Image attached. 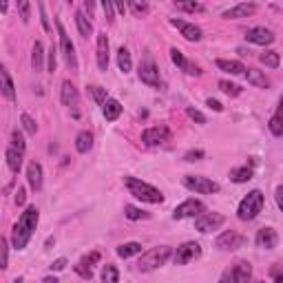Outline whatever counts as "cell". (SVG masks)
I'll list each match as a JSON object with an SVG mask.
<instances>
[{
    "label": "cell",
    "mask_w": 283,
    "mask_h": 283,
    "mask_svg": "<svg viewBox=\"0 0 283 283\" xmlns=\"http://www.w3.org/2000/svg\"><path fill=\"white\" fill-rule=\"evenodd\" d=\"M56 27H58V33H60V51H62L64 60H67V64L75 71V69H77V60H75V47H73V42H71V38L67 35V31H64L62 22L56 20Z\"/></svg>",
    "instance_id": "8992f818"
},
{
    "label": "cell",
    "mask_w": 283,
    "mask_h": 283,
    "mask_svg": "<svg viewBox=\"0 0 283 283\" xmlns=\"http://www.w3.org/2000/svg\"><path fill=\"white\" fill-rule=\"evenodd\" d=\"M175 7L179 11H188V14H195V11H204V5L199 3H175Z\"/></svg>",
    "instance_id": "f35d334b"
},
{
    "label": "cell",
    "mask_w": 283,
    "mask_h": 283,
    "mask_svg": "<svg viewBox=\"0 0 283 283\" xmlns=\"http://www.w3.org/2000/svg\"><path fill=\"white\" fill-rule=\"evenodd\" d=\"M204 155H206V153H204L201 148H197V150H188V153L184 155V159H186V161H197V159H201Z\"/></svg>",
    "instance_id": "bcb514c9"
},
{
    "label": "cell",
    "mask_w": 283,
    "mask_h": 283,
    "mask_svg": "<svg viewBox=\"0 0 283 283\" xmlns=\"http://www.w3.org/2000/svg\"><path fill=\"white\" fill-rule=\"evenodd\" d=\"M184 186L188 190L199 192V195H213V192H219V184L213 182V179H208V177H201V175H186Z\"/></svg>",
    "instance_id": "5b68a950"
},
{
    "label": "cell",
    "mask_w": 283,
    "mask_h": 283,
    "mask_svg": "<svg viewBox=\"0 0 283 283\" xmlns=\"http://www.w3.org/2000/svg\"><path fill=\"white\" fill-rule=\"evenodd\" d=\"M91 89V93H93V98H95V102L98 104H106V89H102V87H89Z\"/></svg>",
    "instance_id": "60d3db41"
},
{
    "label": "cell",
    "mask_w": 283,
    "mask_h": 283,
    "mask_svg": "<svg viewBox=\"0 0 283 283\" xmlns=\"http://www.w3.org/2000/svg\"><path fill=\"white\" fill-rule=\"evenodd\" d=\"M171 60H173V62H175L182 71H186L188 75H199V73H201L199 67H197V64H192V62H188V60L184 58V53L179 51V49H175V47L171 49Z\"/></svg>",
    "instance_id": "e0dca14e"
},
{
    "label": "cell",
    "mask_w": 283,
    "mask_h": 283,
    "mask_svg": "<svg viewBox=\"0 0 283 283\" xmlns=\"http://www.w3.org/2000/svg\"><path fill=\"white\" fill-rule=\"evenodd\" d=\"M255 244L263 250H272V248H276V244H279V234H276L274 228H261L255 237Z\"/></svg>",
    "instance_id": "5bb4252c"
},
{
    "label": "cell",
    "mask_w": 283,
    "mask_h": 283,
    "mask_svg": "<svg viewBox=\"0 0 283 283\" xmlns=\"http://www.w3.org/2000/svg\"><path fill=\"white\" fill-rule=\"evenodd\" d=\"M11 142H14V144H11V146H14L16 150H20V153H25V148H27V144H25V137H22V133H20V131H14V133H11Z\"/></svg>",
    "instance_id": "74e56055"
},
{
    "label": "cell",
    "mask_w": 283,
    "mask_h": 283,
    "mask_svg": "<svg viewBox=\"0 0 283 283\" xmlns=\"http://www.w3.org/2000/svg\"><path fill=\"white\" fill-rule=\"evenodd\" d=\"M25 199H27V190L25 188H18V192H16V204H18V206H22V204H25Z\"/></svg>",
    "instance_id": "11a10c76"
},
{
    "label": "cell",
    "mask_w": 283,
    "mask_h": 283,
    "mask_svg": "<svg viewBox=\"0 0 283 283\" xmlns=\"http://www.w3.org/2000/svg\"><path fill=\"white\" fill-rule=\"evenodd\" d=\"M56 64H58V60H56V47H51V49H49V64H47L49 73H53V71H56Z\"/></svg>",
    "instance_id": "c3c4849f"
},
{
    "label": "cell",
    "mask_w": 283,
    "mask_h": 283,
    "mask_svg": "<svg viewBox=\"0 0 283 283\" xmlns=\"http://www.w3.org/2000/svg\"><path fill=\"white\" fill-rule=\"evenodd\" d=\"M38 221H40V213H38V208L35 206H29L25 213L20 215L18 224L14 226V232H11V241H14L16 250H25L27 248L33 230L38 228Z\"/></svg>",
    "instance_id": "6da1fadb"
},
{
    "label": "cell",
    "mask_w": 283,
    "mask_h": 283,
    "mask_svg": "<svg viewBox=\"0 0 283 283\" xmlns=\"http://www.w3.org/2000/svg\"><path fill=\"white\" fill-rule=\"evenodd\" d=\"M171 259V248L168 246H157V248H150L140 257L137 261V270L140 272H150V270H157Z\"/></svg>",
    "instance_id": "3957f363"
},
{
    "label": "cell",
    "mask_w": 283,
    "mask_h": 283,
    "mask_svg": "<svg viewBox=\"0 0 283 283\" xmlns=\"http://www.w3.org/2000/svg\"><path fill=\"white\" fill-rule=\"evenodd\" d=\"M42 60H45V47H42V42H35L33 51H31V67H33V71L42 69Z\"/></svg>",
    "instance_id": "d6a6232c"
},
{
    "label": "cell",
    "mask_w": 283,
    "mask_h": 283,
    "mask_svg": "<svg viewBox=\"0 0 283 283\" xmlns=\"http://www.w3.org/2000/svg\"><path fill=\"white\" fill-rule=\"evenodd\" d=\"M14 283H22V279H16V281H14Z\"/></svg>",
    "instance_id": "be15d7a7"
},
{
    "label": "cell",
    "mask_w": 283,
    "mask_h": 283,
    "mask_svg": "<svg viewBox=\"0 0 283 283\" xmlns=\"http://www.w3.org/2000/svg\"><path fill=\"white\" fill-rule=\"evenodd\" d=\"M206 104H208L210 108H213V111H217V113H221V111H224L221 102H217V100H213V98H208V100H206Z\"/></svg>",
    "instance_id": "db71d44e"
},
{
    "label": "cell",
    "mask_w": 283,
    "mask_h": 283,
    "mask_svg": "<svg viewBox=\"0 0 283 283\" xmlns=\"http://www.w3.org/2000/svg\"><path fill=\"white\" fill-rule=\"evenodd\" d=\"M219 283H234V279H232V272H230V270H226V272L221 274Z\"/></svg>",
    "instance_id": "680465c9"
},
{
    "label": "cell",
    "mask_w": 283,
    "mask_h": 283,
    "mask_svg": "<svg viewBox=\"0 0 283 283\" xmlns=\"http://www.w3.org/2000/svg\"><path fill=\"white\" fill-rule=\"evenodd\" d=\"M102 113H104V117L108 119V122H115V119L122 115V104H119L117 100H113V98H108L106 100V104L102 106Z\"/></svg>",
    "instance_id": "cb8c5ba5"
},
{
    "label": "cell",
    "mask_w": 283,
    "mask_h": 283,
    "mask_svg": "<svg viewBox=\"0 0 283 283\" xmlns=\"http://www.w3.org/2000/svg\"><path fill=\"white\" fill-rule=\"evenodd\" d=\"M115 9H117V11H122V14H124V11H126V5H115Z\"/></svg>",
    "instance_id": "6125c7cd"
},
{
    "label": "cell",
    "mask_w": 283,
    "mask_h": 283,
    "mask_svg": "<svg viewBox=\"0 0 283 283\" xmlns=\"http://www.w3.org/2000/svg\"><path fill=\"white\" fill-rule=\"evenodd\" d=\"M201 213H206V208H204V204L199 199H186L173 210V219H188V217L197 219Z\"/></svg>",
    "instance_id": "9c48e42d"
},
{
    "label": "cell",
    "mask_w": 283,
    "mask_h": 283,
    "mask_svg": "<svg viewBox=\"0 0 283 283\" xmlns=\"http://www.w3.org/2000/svg\"><path fill=\"white\" fill-rule=\"evenodd\" d=\"M246 80H248V84H252V87H259V89H268L270 87V80L266 77V73L259 69H248L246 71Z\"/></svg>",
    "instance_id": "603a6c76"
},
{
    "label": "cell",
    "mask_w": 283,
    "mask_h": 283,
    "mask_svg": "<svg viewBox=\"0 0 283 283\" xmlns=\"http://www.w3.org/2000/svg\"><path fill=\"white\" fill-rule=\"evenodd\" d=\"M117 67L122 73H129L131 69H133V62H131V51L126 49V47H119L117 49Z\"/></svg>",
    "instance_id": "f1b7e54d"
},
{
    "label": "cell",
    "mask_w": 283,
    "mask_h": 283,
    "mask_svg": "<svg viewBox=\"0 0 283 283\" xmlns=\"http://www.w3.org/2000/svg\"><path fill=\"white\" fill-rule=\"evenodd\" d=\"M51 270H56V272H60V270H64V268H67V259H56V261H53L51 263V266H49Z\"/></svg>",
    "instance_id": "681fc988"
},
{
    "label": "cell",
    "mask_w": 283,
    "mask_h": 283,
    "mask_svg": "<svg viewBox=\"0 0 283 283\" xmlns=\"http://www.w3.org/2000/svg\"><path fill=\"white\" fill-rule=\"evenodd\" d=\"M60 100H62L64 106H75V104H77V89L73 87V82H71V80H64V82H62Z\"/></svg>",
    "instance_id": "44dd1931"
},
{
    "label": "cell",
    "mask_w": 283,
    "mask_h": 283,
    "mask_svg": "<svg viewBox=\"0 0 283 283\" xmlns=\"http://www.w3.org/2000/svg\"><path fill=\"white\" fill-rule=\"evenodd\" d=\"M252 175H255V171H252L250 166H239V168H232L230 171V179L234 184L248 182V179H252Z\"/></svg>",
    "instance_id": "83f0119b"
},
{
    "label": "cell",
    "mask_w": 283,
    "mask_h": 283,
    "mask_svg": "<svg viewBox=\"0 0 283 283\" xmlns=\"http://www.w3.org/2000/svg\"><path fill=\"white\" fill-rule=\"evenodd\" d=\"M186 113H188V117H190V119H195L197 124H206V115H204L201 111H197V108H192V106H190Z\"/></svg>",
    "instance_id": "ee69618b"
},
{
    "label": "cell",
    "mask_w": 283,
    "mask_h": 283,
    "mask_svg": "<svg viewBox=\"0 0 283 283\" xmlns=\"http://www.w3.org/2000/svg\"><path fill=\"white\" fill-rule=\"evenodd\" d=\"M5 157H7V164H9L11 171H14V173L20 171V166H22V153H20V150H16L14 146H9L7 153H5Z\"/></svg>",
    "instance_id": "4dcf8cb0"
},
{
    "label": "cell",
    "mask_w": 283,
    "mask_h": 283,
    "mask_svg": "<svg viewBox=\"0 0 283 283\" xmlns=\"http://www.w3.org/2000/svg\"><path fill=\"white\" fill-rule=\"evenodd\" d=\"M42 283H58L56 276H47V279H42Z\"/></svg>",
    "instance_id": "94428289"
},
{
    "label": "cell",
    "mask_w": 283,
    "mask_h": 283,
    "mask_svg": "<svg viewBox=\"0 0 283 283\" xmlns=\"http://www.w3.org/2000/svg\"><path fill=\"white\" fill-rule=\"evenodd\" d=\"M140 80L148 87H161V80H159V71H157V64L153 62V58H144L142 64H140V71H137Z\"/></svg>",
    "instance_id": "52a82bcc"
},
{
    "label": "cell",
    "mask_w": 283,
    "mask_h": 283,
    "mask_svg": "<svg viewBox=\"0 0 283 283\" xmlns=\"http://www.w3.org/2000/svg\"><path fill=\"white\" fill-rule=\"evenodd\" d=\"M217 67H219L221 71H226V73H230V75L246 73V67L239 62V60H217Z\"/></svg>",
    "instance_id": "d4e9b609"
},
{
    "label": "cell",
    "mask_w": 283,
    "mask_h": 283,
    "mask_svg": "<svg viewBox=\"0 0 283 283\" xmlns=\"http://www.w3.org/2000/svg\"><path fill=\"white\" fill-rule=\"evenodd\" d=\"M255 11H257L255 3H239L228 11H224V18H228V20H234V18H248V16L255 14Z\"/></svg>",
    "instance_id": "2e32d148"
},
{
    "label": "cell",
    "mask_w": 283,
    "mask_h": 283,
    "mask_svg": "<svg viewBox=\"0 0 283 283\" xmlns=\"http://www.w3.org/2000/svg\"><path fill=\"white\" fill-rule=\"evenodd\" d=\"M135 255H142V244H137V241H129V244L117 246V257H122V259H131V257H135Z\"/></svg>",
    "instance_id": "4316f807"
},
{
    "label": "cell",
    "mask_w": 283,
    "mask_h": 283,
    "mask_svg": "<svg viewBox=\"0 0 283 283\" xmlns=\"http://www.w3.org/2000/svg\"><path fill=\"white\" fill-rule=\"evenodd\" d=\"M270 276H272L274 283H283V261L274 263L272 270H270Z\"/></svg>",
    "instance_id": "7bdbcfd3"
},
{
    "label": "cell",
    "mask_w": 283,
    "mask_h": 283,
    "mask_svg": "<svg viewBox=\"0 0 283 283\" xmlns=\"http://www.w3.org/2000/svg\"><path fill=\"white\" fill-rule=\"evenodd\" d=\"M124 215L129 217L131 221H137V219H146L148 217V213H144V210H140V208H135V206H124Z\"/></svg>",
    "instance_id": "8d00e7d4"
},
{
    "label": "cell",
    "mask_w": 283,
    "mask_h": 283,
    "mask_svg": "<svg viewBox=\"0 0 283 283\" xmlns=\"http://www.w3.org/2000/svg\"><path fill=\"white\" fill-rule=\"evenodd\" d=\"M199 257H201V246L195 241H188V244L177 248V252L173 255V261H175V266H186V263L195 261V259H199Z\"/></svg>",
    "instance_id": "ba28073f"
},
{
    "label": "cell",
    "mask_w": 283,
    "mask_h": 283,
    "mask_svg": "<svg viewBox=\"0 0 283 283\" xmlns=\"http://www.w3.org/2000/svg\"><path fill=\"white\" fill-rule=\"evenodd\" d=\"M252 283H266V281H252Z\"/></svg>",
    "instance_id": "e7e4bbea"
},
{
    "label": "cell",
    "mask_w": 283,
    "mask_h": 283,
    "mask_svg": "<svg viewBox=\"0 0 283 283\" xmlns=\"http://www.w3.org/2000/svg\"><path fill=\"white\" fill-rule=\"evenodd\" d=\"M75 272L77 274H80L82 276V279H87V281H91L93 279V272H91V266H87V263H77V266H75Z\"/></svg>",
    "instance_id": "b9f144b4"
},
{
    "label": "cell",
    "mask_w": 283,
    "mask_h": 283,
    "mask_svg": "<svg viewBox=\"0 0 283 283\" xmlns=\"http://www.w3.org/2000/svg\"><path fill=\"white\" fill-rule=\"evenodd\" d=\"M232 279H234V283H248L250 281V276H252V266L248 261H237L232 266Z\"/></svg>",
    "instance_id": "d6986e66"
},
{
    "label": "cell",
    "mask_w": 283,
    "mask_h": 283,
    "mask_svg": "<svg viewBox=\"0 0 283 283\" xmlns=\"http://www.w3.org/2000/svg\"><path fill=\"white\" fill-rule=\"evenodd\" d=\"M18 9H20L22 22H29V11H31V5H29L27 0H22V3H18Z\"/></svg>",
    "instance_id": "f6af8a7d"
},
{
    "label": "cell",
    "mask_w": 283,
    "mask_h": 283,
    "mask_svg": "<svg viewBox=\"0 0 283 283\" xmlns=\"http://www.w3.org/2000/svg\"><path fill=\"white\" fill-rule=\"evenodd\" d=\"M259 60H261L266 67H270V69H276L281 64V56L276 51H263L261 56H259Z\"/></svg>",
    "instance_id": "836d02e7"
},
{
    "label": "cell",
    "mask_w": 283,
    "mask_h": 283,
    "mask_svg": "<svg viewBox=\"0 0 283 283\" xmlns=\"http://www.w3.org/2000/svg\"><path fill=\"white\" fill-rule=\"evenodd\" d=\"M27 179H29V186H31L33 190L42 188V166L38 161H31V164L27 166Z\"/></svg>",
    "instance_id": "7402d4cb"
},
{
    "label": "cell",
    "mask_w": 283,
    "mask_h": 283,
    "mask_svg": "<svg viewBox=\"0 0 283 283\" xmlns=\"http://www.w3.org/2000/svg\"><path fill=\"white\" fill-rule=\"evenodd\" d=\"M93 148V135L89 131H80L75 137V150L77 153H89Z\"/></svg>",
    "instance_id": "484cf974"
},
{
    "label": "cell",
    "mask_w": 283,
    "mask_h": 283,
    "mask_svg": "<svg viewBox=\"0 0 283 283\" xmlns=\"http://www.w3.org/2000/svg\"><path fill=\"white\" fill-rule=\"evenodd\" d=\"M246 40L252 42V45L266 47V45H272L274 42V33L270 31V29H266V27H255V29H250V31L246 33Z\"/></svg>",
    "instance_id": "9a60e30c"
},
{
    "label": "cell",
    "mask_w": 283,
    "mask_h": 283,
    "mask_svg": "<svg viewBox=\"0 0 283 283\" xmlns=\"http://www.w3.org/2000/svg\"><path fill=\"white\" fill-rule=\"evenodd\" d=\"M95 56H98L100 71H106L108 69V38H106V33H98V49H95Z\"/></svg>",
    "instance_id": "ac0fdd59"
},
{
    "label": "cell",
    "mask_w": 283,
    "mask_h": 283,
    "mask_svg": "<svg viewBox=\"0 0 283 283\" xmlns=\"http://www.w3.org/2000/svg\"><path fill=\"white\" fill-rule=\"evenodd\" d=\"M0 77H3V95L7 100L14 102L16 100V91H14V82H11V77H9V71L7 69H0Z\"/></svg>",
    "instance_id": "f546056e"
},
{
    "label": "cell",
    "mask_w": 283,
    "mask_h": 283,
    "mask_svg": "<svg viewBox=\"0 0 283 283\" xmlns=\"http://www.w3.org/2000/svg\"><path fill=\"white\" fill-rule=\"evenodd\" d=\"M0 248H3V268H7V259H9V248H7V239L0 241Z\"/></svg>",
    "instance_id": "f907efd6"
},
{
    "label": "cell",
    "mask_w": 283,
    "mask_h": 283,
    "mask_svg": "<svg viewBox=\"0 0 283 283\" xmlns=\"http://www.w3.org/2000/svg\"><path fill=\"white\" fill-rule=\"evenodd\" d=\"M219 89L226 95H230V98H237V95H241V87H239V84H234V82H228V80H219Z\"/></svg>",
    "instance_id": "d590c367"
},
{
    "label": "cell",
    "mask_w": 283,
    "mask_h": 283,
    "mask_svg": "<svg viewBox=\"0 0 283 283\" xmlns=\"http://www.w3.org/2000/svg\"><path fill=\"white\" fill-rule=\"evenodd\" d=\"M117 279H119L117 268L113 266V263H106V266L102 268V283H117Z\"/></svg>",
    "instance_id": "e575fe53"
},
{
    "label": "cell",
    "mask_w": 283,
    "mask_h": 283,
    "mask_svg": "<svg viewBox=\"0 0 283 283\" xmlns=\"http://www.w3.org/2000/svg\"><path fill=\"white\" fill-rule=\"evenodd\" d=\"M98 261H100V255H98V252H93V255H89V257L82 259V263H87V266H91V263H98Z\"/></svg>",
    "instance_id": "6f0895ef"
},
{
    "label": "cell",
    "mask_w": 283,
    "mask_h": 283,
    "mask_svg": "<svg viewBox=\"0 0 283 283\" xmlns=\"http://www.w3.org/2000/svg\"><path fill=\"white\" fill-rule=\"evenodd\" d=\"M113 7H115V5L108 3V0H106V3H102V9H104V14H106V18H108L111 22H113Z\"/></svg>",
    "instance_id": "f5cc1de1"
},
{
    "label": "cell",
    "mask_w": 283,
    "mask_h": 283,
    "mask_svg": "<svg viewBox=\"0 0 283 283\" xmlns=\"http://www.w3.org/2000/svg\"><path fill=\"white\" fill-rule=\"evenodd\" d=\"M244 244H246V237L244 234H239L237 230L221 232L219 237H217V241H215V246L219 250H237V248H241Z\"/></svg>",
    "instance_id": "30bf717a"
},
{
    "label": "cell",
    "mask_w": 283,
    "mask_h": 283,
    "mask_svg": "<svg viewBox=\"0 0 283 283\" xmlns=\"http://www.w3.org/2000/svg\"><path fill=\"white\" fill-rule=\"evenodd\" d=\"M20 122H22V126H25V131H27L29 135H35V131H38V126H35V122L31 119V115H27V113H22Z\"/></svg>",
    "instance_id": "ab89813d"
},
{
    "label": "cell",
    "mask_w": 283,
    "mask_h": 283,
    "mask_svg": "<svg viewBox=\"0 0 283 283\" xmlns=\"http://www.w3.org/2000/svg\"><path fill=\"white\" fill-rule=\"evenodd\" d=\"M274 199H276V206H279V210L283 213V186H279V188L274 190Z\"/></svg>",
    "instance_id": "816d5d0a"
},
{
    "label": "cell",
    "mask_w": 283,
    "mask_h": 283,
    "mask_svg": "<svg viewBox=\"0 0 283 283\" xmlns=\"http://www.w3.org/2000/svg\"><path fill=\"white\" fill-rule=\"evenodd\" d=\"M171 25L175 27V29H179V33H182L188 42H199L201 35H204L201 29L197 27V25H192V22H184V20H179V18H173Z\"/></svg>",
    "instance_id": "4fadbf2b"
},
{
    "label": "cell",
    "mask_w": 283,
    "mask_h": 283,
    "mask_svg": "<svg viewBox=\"0 0 283 283\" xmlns=\"http://www.w3.org/2000/svg\"><path fill=\"white\" fill-rule=\"evenodd\" d=\"M93 9H95V5H93V3H89V0H87V3H84V11H89V14H91Z\"/></svg>",
    "instance_id": "91938a15"
},
{
    "label": "cell",
    "mask_w": 283,
    "mask_h": 283,
    "mask_svg": "<svg viewBox=\"0 0 283 283\" xmlns=\"http://www.w3.org/2000/svg\"><path fill=\"white\" fill-rule=\"evenodd\" d=\"M75 25H77V31H80V35H84V38H89L93 31V27H91V22H89V18L82 14V11H77L75 14Z\"/></svg>",
    "instance_id": "1f68e13d"
},
{
    "label": "cell",
    "mask_w": 283,
    "mask_h": 283,
    "mask_svg": "<svg viewBox=\"0 0 283 283\" xmlns=\"http://www.w3.org/2000/svg\"><path fill=\"white\" fill-rule=\"evenodd\" d=\"M168 137H171V131L166 129V126H150L142 133V142L146 144V146H157V144H164Z\"/></svg>",
    "instance_id": "7c38bea8"
},
{
    "label": "cell",
    "mask_w": 283,
    "mask_h": 283,
    "mask_svg": "<svg viewBox=\"0 0 283 283\" xmlns=\"http://www.w3.org/2000/svg\"><path fill=\"white\" fill-rule=\"evenodd\" d=\"M124 186L129 188V192L140 201H146V204H161L164 201V195L161 190H157L155 186H150L148 182H142L137 177H124Z\"/></svg>",
    "instance_id": "7a4b0ae2"
},
{
    "label": "cell",
    "mask_w": 283,
    "mask_h": 283,
    "mask_svg": "<svg viewBox=\"0 0 283 283\" xmlns=\"http://www.w3.org/2000/svg\"><path fill=\"white\" fill-rule=\"evenodd\" d=\"M268 129H270V133H272L274 137H281L283 135V98L279 100V106H276L274 115L270 117Z\"/></svg>",
    "instance_id": "ffe728a7"
},
{
    "label": "cell",
    "mask_w": 283,
    "mask_h": 283,
    "mask_svg": "<svg viewBox=\"0 0 283 283\" xmlns=\"http://www.w3.org/2000/svg\"><path fill=\"white\" fill-rule=\"evenodd\" d=\"M129 7L135 11V16H142V14H146V11H148L146 3H129Z\"/></svg>",
    "instance_id": "7dc6e473"
},
{
    "label": "cell",
    "mask_w": 283,
    "mask_h": 283,
    "mask_svg": "<svg viewBox=\"0 0 283 283\" xmlns=\"http://www.w3.org/2000/svg\"><path fill=\"white\" fill-rule=\"evenodd\" d=\"M40 16H42V29H45V31H49V29H51V25H49V20H47L45 5H40Z\"/></svg>",
    "instance_id": "9f6ffc18"
},
{
    "label": "cell",
    "mask_w": 283,
    "mask_h": 283,
    "mask_svg": "<svg viewBox=\"0 0 283 283\" xmlns=\"http://www.w3.org/2000/svg\"><path fill=\"white\" fill-rule=\"evenodd\" d=\"M221 224H224V215H219V213H201L195 219V228L199 232H204V234L217 230Z\"/></svg>",
    "instance_id": "8fae6325"
},
{
    "label": "cell",
    "mask_w": 283,
    "mask_h": 283,
    "mask_svg": "<svg viewBox=\"0 0 283 283\" xmlns=\"http://www.w3.org/2000/svg\"><path fill=\"white\" fill-rule=\"evenodd\" d=\"M261 210H263V192L261 190H250L241 199V204H239L237 215H239L241 221H252V219H257Z\"/></svg>",
    "instance_id": "277c9868"
}]
</instances>
